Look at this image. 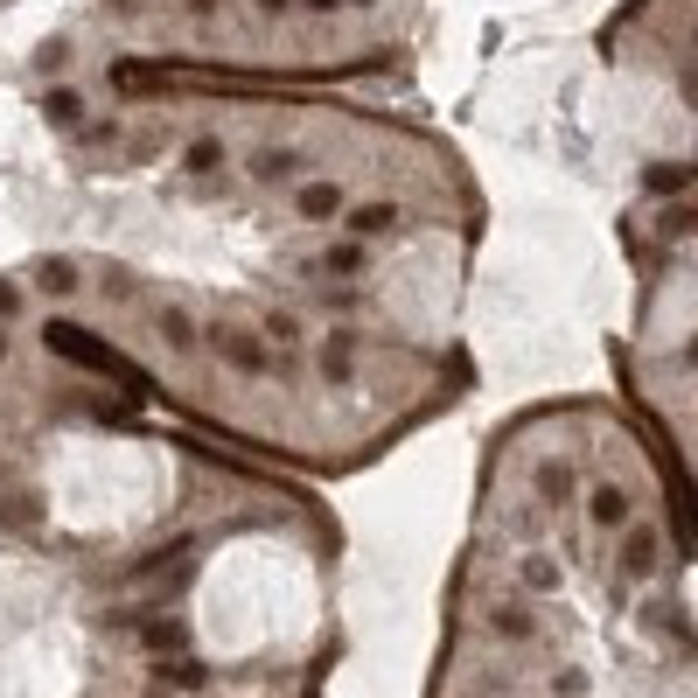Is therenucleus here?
Wrapping results in <instances>:
<instances>
[{
	"mask_svg": "<svg viewBox=\"0 0 698 698\" xmlns=\"http://www.w3.org/2000/svg\"><path fill=\"white\" fill-rule=\"evenodd\" d=\"M203 343H210L238 377H287V364H301V356H279L252 322H230V315H217L210 328H203Z\"/></svg>",
	"mask_w": 698,
	"mask_h": 698,
	"instance_id": "f257e3e1",
	"label": "nucleus"
},
{
	"mask_svg": "<svg viewBox=\"0 0 698 698\" xmlns=\"http://www.w3.org/2000/svg\"><path fill=\"white\" fill-rule=\"evenodd\" d=\"M350 230L356 245H371V238H392V230L405 224V203L399 196H371V203H343V217H335Z\"/></svg>",
	"mask_w": 698,
	"mask_h": 698,
	"instance_id": "f03ea898",
	"label": "nucleus"
},
{
	"mask_svg": "<svg viewBox=\"0 0 698 698\" xmlns=\"http://www.w3.org/2000/svg\"><path fill=\"white\" fill-rule=\"evenodd\" d=\"M356 350H364V343H356V328H350V322H335V328L322 335V350H315V377L328 384V392H343V384L356 377Z\"/></svg>",
	"mask_w": 698,
	"mask_h": 698,
	"instance_id": "7ed1b4c3",
	"label": "nucleus"
},
{
	"mask_svg": "<svg viewBox=\"0 0 698 698\" xmlns=\"http://www.w3.org/2000/svg\"><path fill=\"white\" fill-rule=\"evenodd\" d=\"M301 168H307V154H301V147H287V140H273V147H252V154H245L252 189H279V183H294Z\"/></svg>",
	"mask_w": 698,
	"mask_h": 698,
	"instance_id": "20e7f679",
	"label": "nucleus"
},
{
	"mask_svg": "<svg viewBox=\"0 0 698 698\" xmlns=\"http://www.w3.org/2000/svg\"><path fill=\"white\" fill-rule=\"evenodd\" d=\"M307 279H335V287H350V279H364L371 273V245H356V238H343V245H328V252H315L301 266Z\"/></svg>",
	"mask_w": 698,
	"mask_h": 698,
	"instance_id": "39448f33",
	"label": "nucleus"
},
{
	"mask_svg": "<svg viewBox=\"0 0 698 698\" xmlns=\"http://www.w3.org/2000/svg\"><path fill=\"white\" fill-rule=\"evenodd\" d=\"M147 678L161 691H210V663L196 650H175V657H147Z\"/></svg>",
	"mask_w": 698,
	"mask_h": 698,
	"instance_id": "423d86ee",
	"label": "nucleus"
},
{
	"mask_svg": "<svg viewBox=\"0 0 698 698\" xmlns=\"http://www.w3.org/2000/svg\"><path fill=\"white\" fill-rule=\"evenodd\" d=\"M134 650L140 657H175V650H196V636L183 615H147V622L134 629Z\"/></svg>",
	"mask_w": 698,
	"mask_h": 698,
	"instance_id": "0eeeda50",
	"label": "nucleus"
},
{
	"mask_svg": "<svg viewBox=\"0 0 698 698\" xmlns=\"http://www.w3.org/2000/svg\"><path fill=\"white\" fill-rule=\"evenodd\" d=\"M147 322H154V335H161V350H175V356H196L203 328H196V315H189V307H147Z\"/></svg>",
	"mask_w": 698,
	"mask_h": 698,
	"instance_id": "6e6552de",
	"label": "nucleus"
},
{
	"mask_svg": "<svg viewBox=\"0 0 698 698\" xmlns=\"http://www.w3.org/2000/svg\"><path fill=\"white\" fill-rule=\"evenodd\" d=\"M294 217H307V224H335V217H343V183H328V175L301 183V189H294Z\"/></svg>",
	"mask_w": 698,
	"mask_h": 698,
	"instance_id": "1a4fd4ad",
	"label": "nucleus"
},
{
	"mask_svg": "<svg viewBox=\"0 0 698 698\" xmlns=\"http://www.w3.org/2000/svg\"><path fill=\"white\" fill-rule=\"evenodd\" d=\"M29 287H36V294H49V301H70L77 287H85V273H77V258H63V252H49V258H36V273H29Z\"/></svg>",
	"mask_w": 698,
	"mask_h": 698,
	"instance_id": "9d476101",
	"label": "nucleus"
},
{
	"mask_svg": "<svg viewBox=\"0 0 698 698\" xmlns=\"http://www.w3.org/2000/svg\"><path fill=\"white\" fill-rule=\"evenodd\" d=\"M258 335H266V343H273L279 356H301V343H307V322L294 315V307H266V315H258Z\"/></svg>",
	"mask_w": 698,
	"mask_h": 698,
	"instance_id": "9b49d317",
	"label": "nucleus"
},
{
	"mask_svg": "<svg viewBox=\"0 0 698 698\" xmlns=\"http://www.w3.org/2000/svg\"><path fill=\"white\" fill-rule=\"evenodd\" d=\"M587 524H601V531H622V524H629V497H622L615 482L587 489Z\"/></svg>",
	"mask_w": 698,
	"mask_h": 698,
	"instance_id": "f8f14e48",
	"label": "nucleus"
},
{
	"mask_svg": "<svg viewBox=\"0 0 698 698\" xmlns=\"http://www.w3.org/2000/svg\"><path fill=\"white\" fill-rule=\"evenodd\" d=\"M224 161H230V147H224L217 134H196V140L183 147V168L196 175V183H210V175H224Z\"/></svg>",
	"mask_w": 698,
	"mask_h": 698,
	"instance_id": "ddd939ff",
	"label": "nucleus"
},
{
	"mask_svg": "<svg viewBox=\"0 0 698 698\" xmlns=\"http://www.w3.org/2000/svg\"><path fill=\"white\" fill-rule=\"evenodd\" d=\"M622 573L629 580H650L657 573V538H650V524H629V538H622Z\"/></svg>",
	"mask_w": 698,
	"mask_h": 698,
	"instance_id": "4468645a",
	"label": "nucleus"
},
{
	"mask_svg": "<svg viewBox=\"0 0 698 698\" xmlns=\"http://www.w3.org/2000/svg\"><path fill=\"white\" fill-rule=\"evenodd\" d=\"M517 587H524V593H552V587H559V566H552L545 552H524V566H517Z\"/></svg>",
	"mask_w": 698,
	"mask_h": 698,
	"instance_id": "2eb2a0df",
	"label": "nucleus"
},
{
	"mask_svg": "<svg viewBox=\"0 0 698 698\" xmlns=\"http://www.w3.org/2000/svg\"><path fill=\"white\" fill-rule=\"evenodd\" d=\"M538 497H545V503L573 497V461H545V469H538Z\"/></svg>",
	"mask_w": 698,
	"mask_h": 698,
	"instance_id": "dca6fc26",
	"label": "nucleus"
},
{
	"mask_svg": "<svg viewBox=\"0 0 698 698\" xmlns=\"http://www.w3.org/2000/svg\"><path fill=\"white\" fill-rule=\"evenodd\" d=\"M42 119L49 126H85V98H77V91H49L42 98Z\"/></svg>",
	"mask_w": 698,
	"mask_h": 698,
	"instance_id": "f3484780",
	"label": "nucleus"
},
{
	"mask_svg": "<svg viewBox=\"0 0 698 698\" xmlns=\"http://www.w3.org/2000/svg\"><path fill=\"white\" fill-rule=\"evenodd\" d=\"M21 307H29V287H21L14 273H0V328H8V322L21 315Z\"/></svg>",
	"mask_w": 698,
	"mask_h": 698,
	"instance_id": "a211bd4d",
	"label": "nucleus"
},
{
	"mask_svg": "<svg viewBox=\"0 0 698 698\" xmlns=\"http://www.w3.org/2000/svg\"><path fill=\"white\" fill-rule=\"evenodd\" d=\"M497 629H503V636H517V642H524V636H531L538 622H531V608H524V601H503V608H497Z\"/></svg>",
	"mask_w": 698,
	"mask_h": 698,
	"instance_id": "6ab92c4d",
	"label": "nucleus"
},
{
	"mask_svg": "<svg viewBox=\"0 0 698 698\" xmlns=\"http://www.w3.org/2000/svg\"><path fill=\"white\" fill-rule=\"evenodd\" d=\"M98 287H106V301H134V273H126V266H106V279H98Z\"/></svg>",
	"mask_w": 698,
	"mask_h": 698,
	"instance_id": "aec40b11",
	"label": "nucleus"
},
{
	"mask_svg": "<svg viewBox=\"0 0 698 698\" xmlns=\"http://www.w3.org/2000/svg\"><path fill=\"white\" fill-rule=\"evenodd\" d=\"M183 8H196L203 21H210V14H224V0H183Z\"/></svg>",
	"mask_w": 698,
	"mask_h": 698,
	"instance_id": "412c9836",
	"label": "nucleus"
},
{
	"mask_svg": "<svg viewBox=\"0 0 698 698\" xmlns=\"http://www.w3.org/2000/svg\"><path fill=\"white\" fill-rule=\"evenodd\" d=\"M252 8H258V14H287L294 0H252Z\"/></svg>",
	"mask_w": 698,
	"mask_h": 698,
	"instance_id": "4be33fe9",
	"label": "nucleus"
},
{
	"mask_svg": "<svg viewBox=\"0 0 698 698\" xmlns=\"http://www.w3.org/2000/svg\"><path fill=\"white\" fill-rule=\"evenodd\" d=\"M0 356H8V328H0Z\"/></svg>",
	"mask_w": 698,
	"mask_h": 698,
	"instance_id": "5701e85b",
	"label": "nucleus"
}]
</instances>
